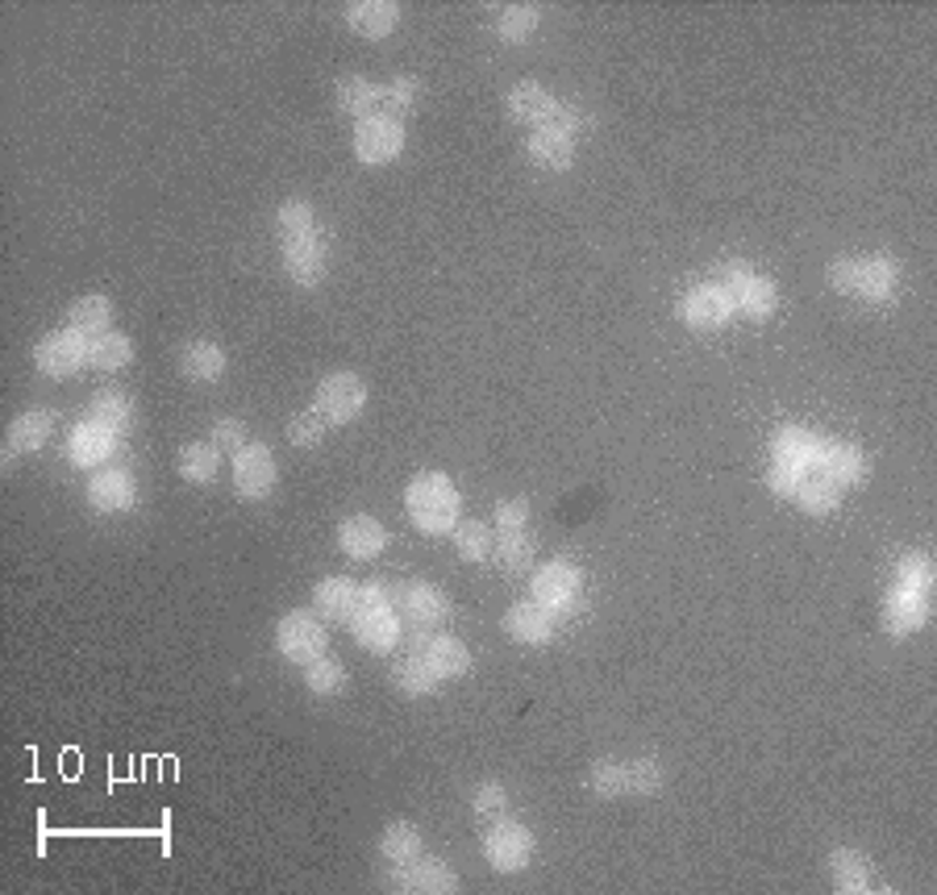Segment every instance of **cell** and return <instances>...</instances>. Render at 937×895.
Returning <instances> with one entry per match:
<instances>
[{
    "label": "cell",
    "instance_id": "ba28073f",
    "mask_svg": "<svg viewBox=\"0 0 937 895\" xmlns=\"http://www.w3.org/2000/svg\"><path fill=\"white\" fill-rule=\"evenodd\" d=\"M234 487H238L242 500H263V496H271V487H275V458H271L267 446L251 441V446H242L238 455H234Z\"/></svg>",
    "mask_w": 937,
    "mask_h": 895
},
{
    "label": "cell",
    "instance_id": "6da1fadb",
    "mask_svg": "<svg viewBox=\"0 0 937 895\" xmlns=\"http://www.w3.org/2000/svg\"><path fill=\"white\" fill-rule=\"evenodd\" d=\"M404 508L421 534H450L459 525V492L438 471L417 475L404 492Z\"/></svg>",
    "mask_w": 937,
    "mask_h": 895
},
{
    "label": "cell",
    "instance_id": "c3c4849f",
    "mask_svg": "<svg viewBox=\"0 0 937 895\" xmlns=\"http://www.w3.org/2000/svg\"><path fill=\"white\" fill-rule=\"evenodd\" d=\"M929 583H934V566H929V558H921V554H908L905 563H900V587L929 592Z\"/></svg>",
    "mask_w": 937,
    "mask_h": 895
},
{
    "label": "cell",
    "instance_id": "3957f363",
    "mask_svg": "<svg viewBox=\"0 0 937 895\" xmlns=\"http://www.w3.org/2000/svg\"><path fill=\"white\" fill-rule=\"evenodd\" d=\"M829 283L858 300H884L896 288V263L891 259H842L829 267Z\"/></svg>",
    "mask_w": 937,
    "mask_h": 895
},
{
    "label": "cell",
    "instance_id": "ee69618b",
    "mask_svg": "<svg viewBox=\"0 0 937 895\" xmlns=\"http://www.w3.org/2000/svg\"><path fill=\"white\" fill-rule=\"evenodd\" d=\"M417 79H392L388 88H380V105L388 109V117L397 121V117H409V113L417 109Z\"/></svg>",
    "mask_w": 937,
    "mask_h": 895
},
{
    "label": "cell",
    "instance_id": "681fc988",
    "mask_svg": "<svg viewBox=\"0 0 937 895\" xmlns=\"http://www.w3.org/2000/svg\"><path fill=\"white\" fill-rule=\"evenodd\" d=\"M629 770V791H642V796H651V791H658V784H663V770H658V762H651V758H642V762H634Z\"/></svg>",
    "mask_w": 937,
    "mask_h": 895
},
{
    "label": "cell",
    "instance_id": "277c9868",
    "mask_svg": "<svg viewBox=\"0 0 937 895\" xmlns=\"http://www.w3.org/2000/svg\"><path fill=\"white\" fill-rule=\"evenodd\" d=\"M275 642H280V654H284L287 662L309 667L313 659L325 654V625H321L313 613H301V609H296V613H287L284 621H280Z\"/></svg>",
    "mask_w": 937,
    "mask_h": 895
},
{
    "label": "cell",
    "instance_id": "4316f807",
    "mask_svg": "<svg viewBox=\"0 0 937 895\" xmlns=\"http://www.w3.org/2000/svg\"><path fill=\"white\" fill-rule=\"evenodd\" d=\"M109 321H113V304L109 296H84L71 304V313H67V330H76L80 338H100V333H109Z\"/></svg>",
    "mask_w": 937,
    "mask_h": 895
},
{
    "label": "cell",
    "instance_id": "83f0119b",
    "mask_svg": "<svg viewBox=\"0 0 937 895\" xmlns=\"http://www.w3.org/2000/svg\"><path fill=\"white\" fill-rule=\"evenodd\" d=\"M179 371L196 383H208V379L225 376V350L213 342H188L179 350Z\"/></svg>",
    "mask_w": 937,
    "mask_h": 895
},
{
    "label": "cell",
    "instance_id": "f5cc1de1",
    "mask_svg": "<svg viewBox=\"0 0 937 895\" xmlns=\"http://www.w3.org/2000/svg\"><path fill=\"white\" fill-rule=\"evenodd\" d=\"M525 517H529V504L525 500H500L496 504V525H500V534H509V529H525Z\"/></svg>",
    "mask_w": 937,
    "mask_h": 895
},
{
    "label": "cell",
    "instance_id": "484cf974",
    "mask_svg": "<svg viewBox=\"0 0 937 895\" xmlns=\"http://www.w3.org/2000/svg\"><path fill=\"white\" fill-rule=\"evenodd\" d=\"M417 654H421V659H426L442 679L467 675V667H471V654H467V645L455 642V638H433V633H429L426 645H421Z\"/></svg>",
    "mask_w": 937,
    "mask_h": 895
},
{
    "label": "cell",
    "instance_id": "2e32d148",
    "mask_svg": "<svg viewBox=\"0 0 937 895\" xmlns=\"http://www.w3.org/2000/svg\"><path fill=\"white\" fill-rule=\"evenodd\" d=\"M113 446H117V434L88 417L84 425H76V434L67 441V455H71V463H80V467H105Z\"/></svg>",
    "mask_w": 937,
    "mask_h": 895
},
{
    "label": "cell",
    "instance_id": "d4e9b609",
    "mask_svg": "<svg viewBox=\"0 0 937 895\" xmlns=\"http://www.w3.org/2000/svg\"><path fill=\"white\" fill-rule=\"evenodd\" d=\"M354 583L342 580V575H330V580H321L318 587H313V613L325 616V621H342L347 625L350 613H354Z\"/></svg>",
    "mask_w": 937,
    "mask_h": 895
},
{
    "label": "cell",
    "instance_id": "9c48e42d",
    "mask_svg": "<svg viewBox=\"0 0 937 895\" xmlns=\"http://www.w3.org/2000/svg\"><path fill=\"white\" fill-rule=\"evenodd\" d=\"M363 400H367L363 379L350 376V371H338V376H330L318 388V412L325 421H338V425L354 421L359 409H363Z\"/></svg>",
    "mask_w": 937,
    "mask_h": 895
},
{
    "label": "cell",
    "instance_id": "816d5d0a",
    "mask_svg": "<svg viewBox=\"0 0 937 895\" xmlns=\"http://www.w3.org/2000/svg\"><path fill=\"white\" fill-rule=\"evenodd\" d=\"M800 479H804V471H800V467H788V463H775V467H771V475H767L771 492H775V496H788V500L796 496Z\"/></svg>",
    "mask_w": 937,
    "mask_h": 895
},
{
    "label": "cell",
    "instance_id": "1f68e13d",
    "mask_svg": "<svg viewBox=\"0 0 937 895\" xmlns=\"http://www.w3.org/2000/svg\"><path fill=\"white\" fill-rule=\"evenodd\" d=\"M334 105L342 113H350V117H359V121H363V117H371V109L380 105V88L363 76H347V79H338Z\"/></svg>",
    "mask_w": 937,
    "mask_h": 895
},
{
    "label": "cell",
    "instance_id": "7a4b0ae2",
    "mask_svg": "<svg viewBox=\"0 0 937 895\" xmlns=\"http://www.w3.org/2000/svg\"><path fill=\"white\" fill-rule=\"evenodd\" d=\"M347 625L354 629L359 645L380 650V654L383 650H392L400 638V616H397V609H392V596H388L383 587H375V583H367V587L354 592V613H350Z\"/></svg>",
    "mask_w": 937,
    "mask_h": 895
},
{
    "label": "cell",
    "instance_id": "f546056e",
    "mask_svg": "<svg viewBox=\"0 0 937 895\" xmlns=\"http://www.w3.org/2000/svg\"><path fill=\"white\" fill-rule=\"evenodd\" d=\"M829 875L838 892H871V866L855 849H833L829 854Z\"/></svg>",
    "mask_w": 937,
    "mask_h": 895
},
{
    "label": "cell",
    "instance_id": "ffe728a7",
    "mask_svg": "<svg viewBox=\"0 0 937 895\" xmlns=\"http://www.w3.org/2000/svg\"><path fill=\"white\" fill-rule=\"evenodd\" d=\"M284 271L292 283L301 288H318L325 275V246L321 237H304V242H284Z\"/></svg>",
    "mask_w": 937,
    "mask_h": 895
},
{
    "label": "cell",
    "instance_id": "30bf717a",
    "mask_svg": "<svg viewBox=\"0 0 937 895\" xmlns=\"http://www.w3.org/2000/svg\"><path fill=\"white\" fill-rule=\"evenodd\" d=\"M680 317L692 325V330H721L733 317V296L716 283H700L692 288L680 304Z\"/></svg>",
    "mask_w": 937,
    "mask_h": 895
},
{
    "label": "cell",
    "instance_id": "bcb514c9",
    "mask_svg": "<svg viewBox=\"0 0 937 895\" xmlns=\"http://www.w3.org/2000/svg\"><path fill=\"white\" fill-rule=\"evenodd\" d=\"M321 438H325V417H321V412H296L292 425H287V441H292V446H304V450H309V446H318Z\"/></svg>",
    "mask_w": 937,
    "mask_h": 895
},
{
    "label": "cell",
    "instance_id": "74e56055",
    "mask_svg": "<svg viewBox=\"0 0 937 895\" xmlns=\"http://www.w3.org/2000/svg\"><path fill=\"white\" fill-rule=\"evenodd\" d=\"M275 230H280L284 242H304V237H318V217H313V208L304 201H287L275 213Z\"/></svg>",
    "mask_w": 937,
    "mask_h": 895
},
{
    "label": "cell",
    "instance_id": "603a6c76",
    "mask_svg": "<svg viewBox=\"0 0 937 895\" xmlns=\"http://www.w3.org/2000/svg\"><path fill=\"white\" fill-rule=\"evenodd\" d=\"M771 450H775V463H788V467L812 471V467H817V455H821V438L809 434V429H796V425H788V429H779L775 434Z\"/></svg>",
    "mask_w": 937,
    "mask_h": 895
},
{
    "label": "cell",
    "instance_id": "cb8c5ba5",
    "mask_svg": "<svg viewBox=\"0 0 937 895\" xmlns=\"http://www.w3.org/2000/svg\"><path fill=\"white\" fill-rule=\"evenodd\" d=\"M550 609H541L538 600H525V604H513L509 616H505V629H509V638H517V642L525 645H541L546 638H550Z\"/></svg>",
    "mask_w": 937,
    "mask_h": 895
},
{
    "label": "cell",
    "instance_id": "5b68a950",
    "mask_svg": "<svg viewBox=\"0 0 937 895\" xmlns=\"http://www.w3.org/2000/svg\"><path fill=\"white\" fill-rule=\"evenodd\" d=\"M33 362H38L42 376H55V379L76 376L80 367H88V338H80L76 330L47 333L38 342V350H33Z\"/></svg>",
    "mask_w": 937,
    "mask_h": 895
},
{
    "label": "cell",
    "instance_id": "f35d334b",
    "mask_svg": "<svg viewBox=\"0 0 937 895\" xmlns=\"http://www.w3.org/2000/svg\"><path fill=\"white\" fill-rule=\"evenodd\" d=\"M380 849H383V858H388V866H392V863H409V858H417V854H421V833H417L413 825L397 820V825H388V829H383Z\"/></svg>",
    "mask_w": 937,
    "mask_h": 895
},
{
    "label": "cell",
    "instance_id": "8992f818",
    "mask_svg": "<svg viewBox=\"0 0 937 895\" xmlns=\"http://www.w3.org/2000/svg\"><path fill=\"white\" fill-rule=\"evenodd\" d=\"M484 854H488L492 870H500V875H513V870L529 866V854H534V837H529V829H525V825H517V820H496L492 829H488V837H484Z\"/></svg>",
    "mask_w": 937,
    "mask_h": 895
},
{
    "label": "cell",
    "instance_id": "44dd1931",
    "mask_svg": "<svg viewBox=\"0 0 937 895\" xmlns=\"http://www.w3.org/2000/svg\"><path fill=\"white\" fill-rule=\"evenodd\" d=\"M555 96L546 93L541 84H517L509 93V117L513 121H521V126H550V117H555Z\"/></svg>",
    "mask_w": 937,
    "mask_h": 895
},
{
    "label": "cell",
    "instance_id": "d6986e66",
    "mask_svg": "<svg viewBox=\"0 0 937 895\" xmlns=\"http://www.w3.org/2000/svg\"><path fill=\"white\" fill-rule=\"evenodd\" d=\"M529 158L538 163L541 172H567L575 163V134H563L555 126L534 129L529 138Z\"/></svg>",
    "mask_w": 937,
    "mask_h": 895
},
{
    "label": "cell",
    "instance_id": "8d00e7d4",
    "mask_svg": "<svg viewBox=\"0 0 937 895\" xmlns=\"http://www.w3.org/2000/svg\"><path fill=\"white\" fill-rule=\"evenodd\" d=\"M392 679H397V688L404 691V695H433V691L442 688V675H438V671H433V667H429L421 654L397 662Z\"/></svg>",
    "mask_w": 937,
    "mask_h": 895
},
{
    "label": "cell",
    "instance_id": "5bb4252c",
    "mask_svg": "<svg viewBox=\"0 0 937 895\" xmlns=\"http://www.w3.org/2000/svg\"><path fill=\"white\" fill-rule=\"evenodd\" d=\"M397 604H400V613L409 616L417 629L442 625L446 616H450V600H446L438 587H429V583H409V587L397 596Z\"/></svg>",
    "mask_w": 937,
    "mask_h": 895
},
{
    "label": "cell",
    "instance_id": "836d02e7",
    "mask_svg": "<svg viewBox=\"0 0 937 895\" xmlns=\"http://www.w3.org/2000/svg\"><path fill=\"white\" fill-rule=\"evenodd\" d=\"M217 467H222V450H217L213 441H188V446L179 450V475H184L188 484H208V479L217 475Z\"/></svg>",
    "mask_w": 937,
    "mask_h": 895
},
{
    "label": "cell",
    "instance_id": "ac0fdd59",
    "mask_svg": "<svg viewBox=\"0 0 937 895\" xmlns=\"http://www.w3.org/2000/svg\"><path fill=\"white\" fill-rule=\"evenodd\" d=\"M925 616H929L925 592H912V587H900V583H896V592H891L888 604H884V629L896 633V638H905V633L925 625Z\"/></svg>",
    "mask_w": 937,
    "mask_h": 895
},
{
    "label": "cell",
    "instance_id": "9a60e30c",
    "mask_svg": "<svg viewBox=\"0 0 937 895\" xmlns=\"http://www.w3.org/2000/svg\"><path fill=\"white\" fill-rule=\"evenodd\" d=\"M397 21H400V9L392 0H354L347 9V26L359 38H371V42L388 38V33L397 30Z\"/></svg>",
    "mask_w": 937,
    "mask_h": 895
},
{
    "label": "cell",
    "instance_id": "7c38bea8",
    "mask_svg": "<svg viewBox=\"0 0 937 895\" xmlns=\"http://www.w3.org/2000/svg\"><path fill=\"white\" fill-rule=\"evenodd\" d=\"M579 596V571L572 563H546L534 580V600L550 613H567Z\"/></svg>",
    "mask_w": 937,
    "mask_h": 895
},
{
    "label": "cell",
    "instance_id": "f6af8a7d",
    "mask_svg": "<svg viewBox=\"0 0 937 895\" xmlns=\"http://www.w3.org/2000/svg\"><path fill=\"white\" fill-rule=\"evenodd\" d=\"M592 791L596 796H621V791H629V770L621 767V762H596L592 767Z\"/></svg>",
    "mask_w": 937,
    "mask_h": 895
},
{
    "label": "cell",
    "instance_id": "4dcf8cb0",
    "mask_svg": "<svg viewBox=\"0 0 937 895\" xmlns=\"http://www.w3.org/2000/svg\"><path fill=\"white\" fill-rule=\"evenodd\" d=\"M792 500L800 504L804 513L821 517V513H833V508H838V500H842V487L833 484V479H826L821 471H817V475L804 471V479H800V487H796Z\"/></svg>",
    "mask_w": 937,
    "mask_h": 895
},
{
    "label": "cell",
    "instance_id": "d6a6232c",
    "mask_svg": "<svg viewBox=\"0 0 937 895\" xmlns=\"http://www.w3.org/2000/svg\"><path fill=\"white\" fill-rule=\"evenodd\" d=\"M129 359H134V346H129L126 333H100V338H92L88 342V367H96V371H121V367H129Z\"/></svg>",
    "mask_w": 937,
    "mask_h": 895
},
{
    "label": "cell",
    "instance_id": "8fae6325",
    "mask_svg": "<svg viewBox=\"0 0 937 895\" xmlns=\"http://www.w3.org/2000/svg\"><path fill=\"white\" fill-rule=\"evenodd\" d=\"M392 887H404V892H455L459 887V879H455V870L446 863H438V858H409V863H392Z\"/></svg>",
    "mask_w": 937,
    "mask_h": 895
},
{
    "label": "cell",
    "instance_id": "4fadbf2b",
    "mask_svg": "<svg viewBox=\"0 0 937 895\" xmlns=\"http://www.w3.org/2000/svg\"><path fill=\"white\" fill-rule=\"evenodd\" d=\"M88 504L96 513H121L134 504V479L121 467H96L88 479Z\"/></svg>",
    "mask_w": 937,
    "mask_h": 895
},
{
    "label": "cell",
    "instance_id": "ab89813d",
    "mask_svg": "<svg viewBox=\"0 0 937 895\" xmlns=\"http://www.w3.org/2000/svg\"><path fill=\"white\" fill-rule=\"evenodd\" d=\"M450 534H455V546H459V554L467 563H479V558H488V551H492V534L479 521H459Z\"/></svg>",
    "mask_w": 937,
    "mask_h": 895
},
{
    "label": "cell",
    "instance_id": "f907efd6",
    "mask_svg": "<svg viewBox=\"0 0 937 895\" xmlns=\"http://www.w3.org/2000/svg\"><path fill=\"white\" fill-rule=\"evenodd\" d=\"M213 446H217V450H234V455H238L242 446H251V441H246V425L242 421H217L213 425Z\"/></svg>",
    "mask_w": 937,
    "mask_h": 895
},
{
    "label": "cell",
    "instance_id": "7bdbcfd3",
    "mask_svg": "<svg viewBox=\"0 0 937 895\" xmlns=\"http://www.w3.org/2000/svg\"><path fill=\"white\" fill-rule=\"evenodd\" d=\"M538 21H541L538 9H529V4H513V9L500 13V26H496V30H500L505 42H525L529 33L538 30Z\"/></svg>",
    "mask_w": 937,
    "mask_h": 895
},
{
    "label": "cell",
    "instance_id": "e0dca14e",
    "mask_svg": "<svg viewBox=\"0 0 937 895\" xmlns=\"http://www.w3.org/2000/svg\"><path fill=\"white\" fill-rule=\"evenodd\" d=\"M812 471H821L826 479L846 487V484H858V479H862L867 463H862V450L850 446V441H821V455H817V467H812Z\"/></svg>",
    "mask_w": 937,
    "mask_h": 895
},
{
    "label": "cell",
    "instance_id": "e575fe53",
    "mask_svg": "<svg viewBox=\"0 0 937 895\" xmlns=\"http://www.w3.org/2000/svg\"><path fill=\"white\" fill-rule=\"evenodd\" d=\"M779 304V292L771 280H759V275H750L742 288H733V309H742L746 317H754V321H763V317L775 313Z\"/></svg>",
    "mask_w": 937,
    "mask_h": 895
},
{
    "label": "cell",
    "instance_id": "f1b7e54d",
    "mask_svg": "<svg viewBox=\"0 0 937 895\" xmlns=\"http://www.w3.org/2000/svg\"><path fill=\"white\" fill-rule=\"evenodd\" d=\"M92 421H100L105 429H113L121 438V434H129V425H134V400L121 388H100L92 396Z\"/></svg>",
    "mask_w": 937,
    "mask_h": 895
},
{
    "label": "cell",
    "instance_id": "60d3db41",
    "mask_svg": "<svg viewBox=\"0 0 937 895\" xmlns=\"http://www.w3.org/2000/svg\"><path fill=\"white\" fill-rule=\"evenodd\" d=\"M529 558H534V537L525 534V529L500 534V546H496V563H500V571H525Z\"/></svg>",
    "mask_w": 937,
    "mask_h": 895
},
{
    "label": "cell",
    "instance_id": "b9f144b4",
    "mask_svg": "<svg viewBox=\"0 0 937 895\" xmlns=\"http://www.w3.org/2000/svg\"><path fill=\"white\" fill-rule=\"evenodd\" d=\"M304 683H309V691H318V695H334V691L347 688V671H342V662L321 654V659H313L304 667Z\"/></svg>",
    "mask_w": 937,
    "mask_h": 895
},
{
    "label": "cell",
    "instance_id": "7402d4cb",
    "mask_svg": "<svg viewBox=\"0 0 937 895\" xmlns=\"http://www.w3.org/2000/svg\"><path fill=\"white\" fill-rule=\"evenodd\" d=\"M338 546L350 558H375L388 546V534H383V525L375 517H347L342 529H338Z\"/></svg>",
    "mask_w": 937,
    "mask_h": 895
},
{
    "label": "cell",
    "instance_id": "db71d44e",
    "mask_svg": "<svg viewBox=\"0 0 937 895\" xmlns=\"http://www.w3.org/2000/svg\"><path fill=\"white\" fill-rule=\"evenodd\" d=\"M746 280H750L746 263H721V267L713 271V283H716V288H725L730 296H733V288H742Z\"/></svg>",
    "mask_w": 937,
    "mask_h": 895
},
{
    "label": "cell",
    "instance_id": "7dc6e473",
    "mask_svg": "<svg viewBox=\"0 0 937 895\" xmlns=\"http://www.w3.org/2000/svg\"><path fill=\"white\" fill-rule=\"evenodd\" d=\"M476 817H484V820H500L505 817V808H509V796H505V787L500 784H484L476 791Z\"/></svg>",
    "mask_w": 937,
    "mask_h": 895
},
{
    "label": "cell",
    "instance_id": "d590c367",
    "mask_svg": "<svg viewBox=\"0 0 937 895\" xmlns=\"http://www.w3.org/2000/svg\"><path fill=\"white\" fill-rule=\"evenodd\" d=\"M47 438H50V412H42V409L21 412V417H13V425H9V450H17V455L38 450Z\"/></svg>",
    "mask_w": 937,
    "mask_h": 895
},
{
    "label": "cell",
    "instance_id": "52a82bcc",
    "mask_svg": "<svg viewBox=\"0 0 937 895\" xmlns=\"http://www.w3.org/2000/svg\"><path fill=\"white\" fill-rule=\"evenodd\" d=\"M404 150V126L400 121H392V117H363L359 126H354V155L363 158V163H371V167H380V163H392V158Z\"/></svg>",
    "mask_w": 937,
    "mask_h": 895
}]
</instances>
